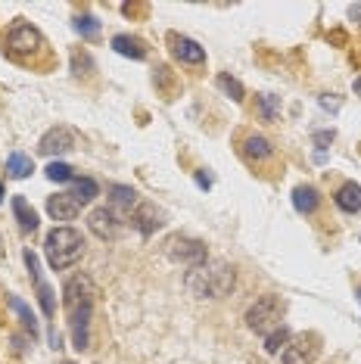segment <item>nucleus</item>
Instances as JSON below:
<instances>
[{"label":"nucleus","mask_w":361,"mask_h":364,"mask_svg":"<svg viewBox=\"0 0 361 364\" xmlns=\"http://www.w3.org/2000/svg\"><path fill=\"white\" fill-rule=\"evenodd\" d=\"M63 302L65 314H69V330L72 343L78 352L90 346V318H94V302H97V287L87 274H75L63 287Z\"/></svg>","instance_id":"1"},{"label":"nucleus","mask_w":361,"mask_h":364,"mask_svg":"<svg viewBox=\"0 0 361 364\" xmlns=\"http://www.w3.org/2000/svg\"><path fill=\"white\" fill-rule=\"evenodd\" d=\"M184 287L196 299H221L234 289V268L227 262H203L184 274Z\"/></svg>","instance_id":"2"},{"label":"nucleus","mask_w":361,"mask_h":364,"mask_svg":"<svg viewBox=\"0 0 361 364\" xmlns=\"http://www.w3.org/2000/svg\"><path fill=\"white\" fill-rule=\"evenodd\" d=\"M44 252H47V262H50L53 271H65L85 255V237H81L75 228H53L50 234H47Z\"/></svg>","instance_id":"3"},{"label":"nucleus","mask_w":361,"mask_h":364,"mask_svg":"<svg viewBox=\"0 0 361 364\" xmlns=\"http://www.w3.org/2000/svg\"><path fill=\"white\" fill-rule=\"evenodd\" d=\"M281 318H284V302L277 296H262L246 309V327L262 336H268L271 330L281 327Z\"/></svg>","instance_id":"4"},{"label":"nucleus","mask_w":361,"mask_h":364,"mask_svg":"<svg viewBox=\"0 0 361 364\" xmlns=\"http://www.w3.org/2000/svg\"><path fill=\"white\" fill-rule=\"evenodd\" d=\"M44 50V38H41V31L38 28H31V26H16L10 35H6V53L10 56H19V60H26V56H35Z\"/></svg>","instance_id":"5"},{"label":"nucleus","mask_w":361,"mask_h":364,"mask_svg":"<svg viewBox=\"0 0 361 364\" xmlns=\"http://www.w3.org/2000/svg\"><path fill=\"white\" fill-rule=\"evenodd\" d=\"M166 255L175 259V262H184V264H190V268H196V264L206 262V246L193 237H168L166 240Z\"/></svg>","instance_id":"6"},{"label":"nucleus","mask_w":361,"mask_h":364,"mask_svg":"<svg viewBox=\"0 0 361 364\" xmlns=\"http://www.w3.org/2000/svg\"><path fill=\"white\" fill-rule=\"evenodd\" d=\"M87 228L94 230L100 240H116L122 234V228H125V218H122L116 209L103 205V209H94L87 215Z\"/></svg>","instance_id":"7"},{"label":"nucleus","mask_w":361,"mask_h":364,"mask_svg":"<svg viewBox=\"0 0 361 364\" xmlns=\"http://www.w3.org/2000/svg\"><path fill=\"white\" fill-rule=\"evenodd\" d=\"M72 146H75V131L65 128V125H56V128H50L44 137H41L38 150L44 156H60V153H69Z\"/></svg>","instance_id":"8"},{"label":"nucleus","mask_w":361,"mask_h":364,"mask_svg":"<svg viewBox=\"0 0 361 364\" xmlns=\"http://www.w3.org/2000/svg\"><path fill=\"white\" fill-rule=\"evenodd\" d=\"M315 358H318V346L311 336L290 339L284 349V364H315Z\"/></svg>","instance_id":"9"},{"label":"nucleus","mask_w":361,"mask_h":364,"mask_svg":"<svg viewBox=\"0 0 361 364\" xmlns=\"http://www.w3.org/2000/svg\"><path fill=\"white\" fill-rule=\"evenodd\" d=\"M81 209H85V205H81L72 193H56L47 200V212H50L53 221H72V218H78Z\"/></svg>","instance_id":"10"},{"label":"nucleus","mask_w":361,"mask_h":364,"mask_svg":"<svg viewBox=\"0 0 361 364\" xmlns=\"http://www.w3.org/2000/svg\"><path fill=\"white\" fill-rule=\"evenodd\" d=\"M131 225L141 230L144 237H150L156 228H162V212L156 209V205H150V203H137L134 215H131Z\"/></svg>","instance_id":"11"},{"label":"nucleus","mask_w":361,"mask_h":364,"mask_svg":"<svg viewBox=\"0 0 361 364\" xmlns=\"http://www.w3.org/2000/svg\"><path fill=\"white\" fill-rule=\"evenodd\" d=\"M171 50H175V56L180 63H190V65H203L206 63V50H203L196 41L190 38H178V35H171Z\"/></svg>","instance_id":"12"},{"label":"nucleus","mask_w":361,"mask_h":364,"mask_svg":"<svg viewBox=\"0 0 361 364\" xmlns=\"http://www.w3.org/2000/svg\"><path fill=\"white\" fill-rule=\"evenodd\" d=\"M243 156L249 162H268V159H274V146H271L268 137L249 134V137L243 140Z\"/></svg>","instance_id":"13"},{"label":"nucleus","mask_w":361,"mask_h":364,"mask_svg":"<svg viewBox=\"0 0 361 364\" xmlns=\"http://www.w3.org/2000/svg\"><path fill=\"white\" fill-rule=\"evenodd\" d=\"M112 193V200H109V209H116L122 218H131V215H134V209H137V193L131 187H112L109 190Z\"/></svg>","instance_id":"14"},{"label":"nucleus","mask_w":361,"mask_h":364,"mask_svg":"<svg viewBox=\"0 0 361 364\" xmlns=\"http://www.w3.org/2000/svg\"><path fill=\"white\" fill-rule=\"evenodd\" d=\"M336 205H340L343 212H349V215H355L361 212V187L358 184H343L340 190H336Z\"/></svg>","instance_id":"15"},{"label":"nucleus","mask_w":361,"mask_h":364,"mask_svg":"<svg viewBox=\"0 0 361 364\" xmlns=\"http://www.w3.org/2000/svg\"><path fill=\"white\" fill-rule=\"evenodd\" d=\"M13 215H16V221H19V228L26 230V234H31V230L38 228V215L28 205L26 196H13Z\"/></svg>","instance_id":"16"},{"label":"nucleus","mask_w":361,"mask_h":364,"mask_svg":"<svg viewBox=\"0 0 361 364\" xmlns=\"http://www.w3.org/2000/svg\"><path fill=\"white\" fill-rule=\"evenodd\" d=\"M112 50L122 53V56H131V60H144V56H146L144 41L128 38V35H116V38H112Z\"/></svg>","instance_id":"17"},{"label":"nucleus","mask_w":361,"mask_h":364,"mask_svg":"<svg viewBox=\"0 0 361 364\" xmlns=\"http://www.w3.org/2000/svg\"><path fill=\"white\" fill-rule=\"evenodd\" d=\"M318 203H321V196H318L315 187H296L293 190V205H296V212L311 215L318 209Z\"/></svg>","instance_id":"18"},{"label":"nucleus","mask_w":361,"mask_h":364,"mask_svg":"<svg viewBox=\"0 0 361 364\" xmlns=\"http://www.w3.org/2000/svg\"><path fill=\"white\" fill-rule=\"evenodd\" d=\"M72 196L81 203V205H87L90 200H94L97 193H100V187H97V181H90V178H81V181H72V190H69Z\"/></svg>","instance_id":"19"},{"label":"nucleus","mask_w":361,"mask_h":364,"mask_svg":"<svg viewBox=\"0 0 361 364\" xmlns=\"http://www.w3.org/2000/svg\"><path fill=\"white\" fill-rule=\"evenodd\" d=\"M6 171H10L13 178H28L31 171H35V165L26 153H10V159H6Z\"/></svg>","instance_id":"20"},{"label":"nucleus","mask_w":361,"mask_h":364,"mask_svg":"<svg viewBox=\"0 0 361 364\" xmlns=\"http://www.w3.org/2000/svg\"><path fill=\"white\" fill-rule=\"evenodd\" d=\"M286 343H290V330L281 324L277 330H271V333L265 336V352H268V355H277V352H281V346L286 349Z\"/></svg>","instance_id":"21"},{"label":"nucleus","mask_w":361,"mask_h":364,"mask_svg":"<svg viewBox=\"0 0 361 364\" xmlns=\"http://www.w3.org/2000/svg\"><path fill=\"white\" fill-rule=\"evenodd\" d=\"M6 302H10V309H13V311H16V314H19V318H22V324H26V327L31 330V336H35V333H38V324H35V314L28 311V305L22 302L19 296H10V299H6Z\"/></svg>","instance_id":"22"},{"label":"nucleus","mask_w":361,"mask_h":364,"mask_svg":"<svg viewBox=\"0 0 361 364\" xmlns=\"http://www.w3.org/2000/svg\"><path fill=\"white\" fill-rule=\"evenodd\" d=\"M47 178L60 181V184H65V181H75V175H72V168L65 162H50V165H47Z\"/></svg>","instance_id":"23"},{"label":"nucleus","mask_w":361,"mask_h":364,"mask_svg":"<svg viewBox=\"0 0 361 364\" xmlns=\"http://www.w3.org/2000/svg\"><path fill=\"white\" fill-rule=\"evenodd\" d=\"M218 87L225 90V94H231V100L240 103L243 100V87H240V81L231 78V75H218Z\"/></svg>","instance_id":"24"},{"label":"nucleus","mask_w":361,"mask_h":364,"mask_svg":"<svg viewBox=\"0 0 361 364\" xmlns=\"http://www.w3.org/2000/svg\"><path fill=\"white\" fill-rule=\"evenodd\" d=\"M75 28L81 31V35H87V38H94L97 31H100V26H97L94 16H81V19H75Z\"/></svg>","instance_id":"25"},{"label":"nucleus","mask_w":361,"mask_h":364,"mask_svg":"<svg viewBox=\"0 0 361 364\" xmlns=\"http://www.w3.org/2000/svg\"><path fill=\"white\" fill-rule=\"evenodd\" d=\"M262 103H265V115H268V119H271V115H274V109H277V97H265V100H262Z\"/></svg>","instance_id":"26"},{"label":"nucleus","mask_w":361,"mask_h":364,"mask_svg":"<svg viewBox=\"0 0 361 364\" xmlns=\"http://www.w3.org/2000/svg\"><path fill=\"white\" fill-rule=\"evenodd\" d=\"M196 184H200V187H212V181H209V175H203V171H200V175H196Z\"/></svg>","instance_id":"27"},{"label":"nucleus","mask_w":361,"mask_h":364,"mask_svg":"<svg viewBox=\"0 0 361 364\" xmlns=\"http://www.w3.org/2000/svg\"><path fill=\"white\" fill-rule=\"evenodd\" d=\"M355 90H358V97H361V78L355 81Z\"/></svg>","instance_id":"28"},{"label":"nucleus","mask_w":361,"mask_h":364,"mask_svg":"<svg viewBox=\"0 0 361 364\" xmlns=\"http://www.w3.org/2000/svg\"><path fill=\"white\" fill-rule=\"evenodd\" d=\"M0 200H4V184H0Z\"/></svg>","instance_id":"29"},{"label":"nucleus","mask_w":361,"mask_h":364,"mask_svg":"<svg viewBox=\"0 0 361 364\" xmlns=\"http://www.w3.org/2000/svg\"><path fill=\"white\" fill-rule=\"evenodd\" d=\"M63 364H78V361H63Z\"/></svg>","instance_id":"30"},{"label":"nucleus","mask_w":361,"mask_h":364,"mask_svg":"<svg viewBox=\"0 0 361 364\" xmlns=\"http://www.w3.org/2000/svg\"><path fill=\"white\" fill-rule=\"evenodd\" d=\"M358 302H361V287H358Z\"/></svg>","instance_id":"31"}]
</instances>
